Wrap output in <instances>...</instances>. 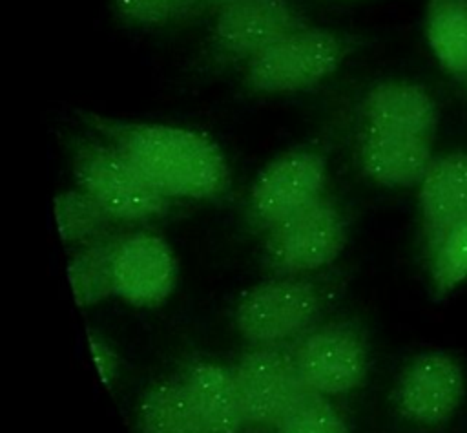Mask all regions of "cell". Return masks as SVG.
<instances>
[{"mask_svg":"<svg viewBox=\"0 0 467 433\" xmlns=\"http://www.w3.org/2000/svg\"><path fill=\"white\" fill-rule=\"evenodd\" d=\"M425 37L443 69L467 75V0H429Z\"/></svg>","mask_w":467,"mask_h":433,"instance_id":"cell-16","label":"cell"},{"mask_svg":"<svg viewBox=\"0 0 467 433\" xmlns=\"http://www.w3.org/2000/svg\"><path fill=\"white\" fill-rule=\"evenodd\" d=\"M140 433H239L244 428L234 373L195 360L144 391Z\"/></svg>","mask_w":467,"mask_h":433,"instance_id":"cell-2","label":"cell"},{"mask_svg":"<svg viewBox=\"0 0 467 433\" xmlns=\"http://www.w3.org/2000/svg\"><path fill=\"white\" fill-rule=\"evenodd\" d=\"M113 241H91L75 252L67 263V278L78 307L95 305L109 296L113 289Z\"/></svg>","mask_w":467,"mask_h":433,"instance_id":"cell-17","label":"cell"},{"mask_svg":"<svg viewBox=\"0 0 467 433\" xmlns=\"http://www.w3.org/2000/svg\"><path fill=\"white\" fill-rule=\"evenodd\" d=\"M71 170L77 186L115 221H150L170 208L171 199L159 194L124 155L100 137L73 143Z\"/></svg>","mask_w":467,"mask_h":433,"instance_id":"cell-4","label":"cell"},{"mask_svg":"<svg viewBox=\"0 0 467 433\" xmlns=\"http://www.w3.org/2000/svg\"><path fill=\"white\" fill-rule=\"evenodd\" d=\"M465 77H467V75H465Z\"/></svg>","mask_w":467,"mask_h":433,"instance_id":"cell-24","label":"cell"},{"mask_svg":"<svg viewBox=\"0 0 467 433\" xmlns=\"http://www.w3.org/2000/svg\"><path fill=\"white\" fill-rule=\"evenodd\" d=\"M277 433H350L339 409L328 396L303 391L275 428Z\"/></svg>","mask_w":467,"mask_h":433,"instance_id":"cell-20","label":"cell"},{"mask_svg":"<svg viewBox=\"0 0 467 433\" xmlns=\"http://www.w3.org/2000/svg\"><path fill=\"white\" fill-rule=\"evenodd\" d=\"M82 121L168 199H213L230 188L223 150L201 132L99 113H82Z\"/></svg>","mask_w":467,"mask_h":433,"instance_id":"cell-1","label":"cell"},{"mask_svg":"<svg viewBox=\"0 0 467 433\" xmlns=\"http://www.w3.org/2000/svg\"><path fill=\"white\" fill-rule=\"evenodd\" d=\"M306 26V13L290 0H235L213 15L208 55L219 66L246 62Z\"/></svg>","mask_w":467,"mask_h":433,"instance_id":"cell-5","label":"cell"},{"mask_svg":"<svg viewBox=\"0 0 467 433\" xmlns=\"http://www.w3.org/2000/svg\"><path fill=\"white\" fill-rule=\"evenodd\" d=\"M432 281L440 294L467 280V217L447 230L432 247Z\"/></svg>","mask_w":467,"mask_h":433,"instance_id":"cell-21","label":"cell"},{"mask_svg":"<svg viewBox=\"0 0 467 433\" xmlns=\"http://www.w3.org/2000/svg\"><path fill=\"white\" fill-rule=\"evenodd\" d=\"M327 157L312 148H294L272 159L250 188V212L266 228L323 197Z\"/></svg>","mask_w":467,"mask_h":433,"instance_id":"cell-9","label":"cell"},{"mask_svg":"<svg viewBox=\"0 0 467 433\" xmlns=\"http://www.w3.org/2000/svg\"><path fill=\"white\" fill-rule=\"evenodd\" d=\"M88 342H89V353L93 356V362L97 365L99 376L106 385H111L113 380L119 375V356L113 351V347L95 333H88Z\"/></svg>","mask_w":467,"mask_h":433,"instance_id":"cell-22","label":"cell"},{"mask_svg":"<svg viewBox=\"0 0 467 433\" xmlns=\"http://www.w3.org/2000/svg\"><path fill=\"white\" fill-rule=\"evenodd\" d=\"M53 214L64 243L95 241L115 221L80 188L60 192L53 201Z\"/></svg>","mask_w":467,"mask_h":433,"instance_id":"cell-18","label":"cell"},{"mask_svg":"<svg viewBox=\"0 0 467 433\" xmlns=\"http://www.w3.org/2000/svg\"><path fill=\"white\" fill-rule=\"evenodd\" d=\"M292 356L303 387L325 396L350 393L367 375L365 342L348 323H328L306 333Z\"/></svg>","mask_w":467,"mask_h":433,"instance_id":"cell-10","label":"cell"},{"mask_svg":"<svg viewBox=\"0 0 467 433\" xmlns=\"http://www.w3.org/2000/svg\"><path fill=\"white\" fill-rule=\"evenodd\" d=\"M420 210L431 248L467 217V153L454 152L432 159L420 183Z\"/></svg>","mask_w":467,"mask_h":433,"instance_id":"cell-14","label":"cell"},{"mask_svg":"<svg viewBox=\"0 0 467 433\" xmlns=\"http://www.w3.org/2000/svg\"><path fill=\"white\" fill-rule=\"evenodd\" d=\"M367 128L431 139L436 128V106L431 95L409 82H379L363 99Z\"/></svg>","mask_w":467,"mask_h":433,"instance_id":"cell-15","label":"cell"},{"mask_svg":"<svg viewBox=\"0 0 467 433\" xmlns=\"http://www.w3.org/2000/svg\"><path fill=\"white\" fill-rule=\"evenodd\" d=\"M177 263L168 243L150 232H133L115 239V296L135 307L162 303L173 290Z\"/></svg>","mask_w":467,"mask_h":433,"instance_id":"cell-11","label":"cell"},{"mask_svg":"<svg viewBox=\"0 0 467 433\" xmlns=\"http://www.w3.org/2000/svg\"><path fill=\"white\" fill-rule=\"evenodd\" d=\"M119 22L128 27L159 29L204 13L202 0H109Z\"/></svg>","mask_w":467,"mask_h":433,"instance_id":"cell-19","label":"cell"},{"mask_svg":"<svg viewBox=\"0 0 467 433\" xmlns=\"http://www.w3.org/2000/svg\"><path fill=\"white\" fill-rule=\"evenodd\" d=\"M352 49V37L310 24L246 60L244 86L261 95L314 88L334 75Z\"/></svg>","mask_w":467,"mask_h":433,"instance_id":"cell-3","label":"cell"},{"mask_svg":"<svg viewBox=\"0 0 467 433\" xmlns=\"http://www.w3.org/2000/svg\"><path fill=\"white\" fill-rule=\"evenodd\" d=\"M317 289L301 278L283 276L246 290L234 314L237 331L255 345H277L305 333L317 318Z\"/></svg>","mask_w":467,"mask_h":433,"instance_id":"cell-6","label":"cell"},{"mask_svg":"<svg viewBox=\"0 0 467 433\" xmlns=\"http://www.w3.org/2000/svg\"><path fill=\"white\" fill-rule=\"evenodd\" d=\"M347 243L339 208L321 197L268 228L265 254L283 276H297L330 265Z\"/></svg>","mask_w":467,"mask_h":433,"instance_id":"cell-7","label":"cell"},{"mask_svg":"<svg viewBox=\"0 0 467 433\" xmlns=\"http://www.w3.org/2000/svg\"><path fill=\"white\" fill-rule=\"evenodd\" d=\"M244 426L277 428L305 391L292 353L277 345H255L232 369Z\"/></svg>","mask_w":467,"mask_h":433,"instance_id":"cell-8","label":"cell"},{"mask_svg":"<svg viewBox=\"0 0 467 433\" xmlns=\"http://www.w3.org/2000/svg\"><path fill=\"white\" fill-rule=\"evenodd\" d=\"M230 2H235V0H202V9H204V13L206 11H217V9H221L223 5H226V4H230Z\"/></svg>","mask_w":467,"mask_h":433,"instance_id":"cell-23","label":"cell"},{"mask_svg":"<svg viewBox=\"0 0 467 433\" xmlns=\"http://www.w3.org/2000/svg\"><path fill=\"white\" fill-rule=\"evenodd\" d=\"M359 163L368 179L389 188L420 185L432 163L431 139L365 128Z\"/></svg>","mask_w":467,"mask_h":433,"instance_id":"cell-13","label":"cell"},{"mask_svg":"<svg viewBox=\"0 0 467 433\" xmlns=\"http://www.w3.org/2000/svg\"><path fill=\"white\" fill-rule=\"evenodd\" d=\"M463 393L462 365L445 353H423L403 369L396 387V406L407 420L436 426L458 409Z\"/></svg>","mask_w":467,"mask_h":433,"instance_id":"cell-12","label":"cell"}]
</instances>
